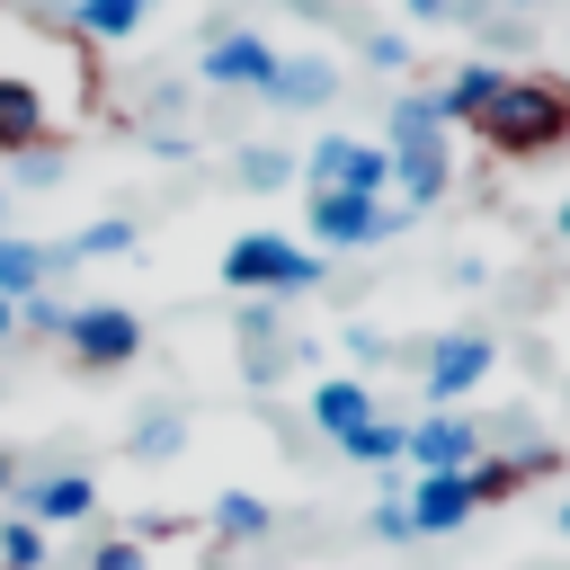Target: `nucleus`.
Masks as SVG:
<instances>
[{
  "mask_svg": "<svg viewBox=\"0 0 570 570\" xmlns=\"http://www.w3.org/2000/svg\"><path fill=\"white\" fill-rule=\"evenodd\" d=\"M383 160H392V205L401 214H428L454 196V134L436 125V98L428 89H392L383 107Z\"/></svg>",
  "mask_w": 570,
  "mask_h": 570,
  "instance_id": "f257e3e1",
  "label": "nucleus"
},
{
  "mask_svg": "<svg viewBox=\"0 0 570 570\" xmlns=\"http://www.w3.org/2000/svg\"><path fill=\"white\" fill-rule=\"evenodd\" d=\"M463 134H472L490 160H543V151L570 142V89L543 80V71H508V89H499Z\"/></svg>",
  "mask_w": 570,
  "mask_h": 570,
  "instance_id": "f03ea898",
  "label": "nucleus"
},
{
  "mask_svg": "<svg viewBox=\"0 0 570 570\" xmlns=\"http://www.w3.org/2000/svg\"><path fill=\"white\" fill-rule=\"evenodd\" d=\"M223 285L232 294H267V303L312 294L321 285V249L294 240V232H240V240H223Z\"/></svg>",
  "mask_w": 570,
  "mask_h": 570,
  "instance_id": "7ed1b4c3",
  "label": "nucleus"
},
{
  "mask_svg": "<svg viewBox=\"0 0 570 570\" xmlns=\"http://www.w3.org/2000/svg\"><path fill=\"white\" fill-rule=\"evenodd\" d=\"M419 214H401L392 196H347V187H303V240L330 258V249H374L392 232H410Z\"/></svg>",
  "mask_w": 570,
  "mask_h": 570,
  "instance_id": "20e7f679",
  "label": "nucleus"
},
{
  "mask_svg": "<svg viewBox=\"0 0 570 570\" xmlns=\"http://www.w3.org/2000/svg\"><path fill=\"white\" fill-rule=\"evenodd\" d=\"M62 347H71L80 374H125L142 356V312H125V303H71Z\"/></svg>",
  "mask_w": 570,
  "mask_h": 570,
  "instance_id": "39448f33",
  "label": "nucleus"
},
{
  "mask_svg": "<svg viewBox=\"0 0 570 570\" xmlns=\"http://www.w3.org/2000/svg\"><path fill=\"white\" fill-rule=\"evenodd\" d=\"M303 187H347V196H392V160L365 134H312L303 142Z\"/></svg>",
  "mask_w": 570,
  "mask_h": 570,
  "instance_id": "423d86ee",
  "label": "nucleus"
},
{
  "mask_svg": "<svg viewBox=\"0 0 570 570\" xmlns=\"http://www.w3.org/2000/svg\"><path fill=\"white\" fill-rule=\"evenodd\" d=\"M276 62H285V53H276L258 27H214L205 53H196V80H205V89H258V98H267Z\"/></svg>",
  "mask_w": 570,
  "mask_h": 570,
  "instance_id": "0eeeda50",
  "label": "nucleus"
},
{
  "mask_svg": "<svg viewBox=\"0 0 570 570\" xmlns=\"http://www.w3.org/2000/svg\"><path fill=\"white\" fill-rule=\"evenodd\" d=\"M9 517H36L45 534L53 525H80V517H98V481L89 472H27L9 490Z\"/></svg>",
  "mask_w": 570,
  "mask_h": 570,
  "instance_id": "6e6552de",
  "label": "nucleus"
},
{
  "mask_svg": "<svg viewBox=\"0 0 570 570\" xmlns=\"http://www.w3.org/2000/svg\"><path fill=\"white\" fill-rule=\"evenodd\" d=\"M53 134H62V107H53L27 71H0V160L36 151V142H53Z\"/></svg>",
  "mask_w": 570,
  "mask_h": 570,
  "instance_id": "1a4fd4ad",
  "label": "nucleus"
},
{
  "mask_svg": "<svg viewBox=\"0 0 570 570\" xmlns=\"http://www.w3.org/2000/svg\"><path fill=\"white\" fill-rule=\"evenodd\" d=\"M490 365H499V347H490L481 330H445V338L428 347V401H436V410H454Z\"/></svg>",
  "mask_w": 570,
  "mask_h": 570,
  "instance_id": "9d476101",
  "label": "nucleus"
},
{
  "mask_svg": "<svg viewBox=\"0 0 570 570\" xmlns=\"http://www.w3.org/2000/svg\"><path fill=\"white\" fill-rule=\"evenodd\" d=\"M481 454H490V445H481V428H472V419L428 410V419L410 428V454H401V463H410V472H472Z\"/></svg>",
  "mask_w": 570,
  "mask_h": 570,
  "instance_id": "9b49d317",
  "label": "nucleus"
},
{
  "mask_svg": "<svg viewBox=\"0 0 570 570\" xmlns=\"http://www.w3.org/2000/svg\"><path fill=\"white\" fill-rule=\"evenodd\" d=\"M499 89H508V62H490V53H472V62H454V71H445V80H436L428 98H436V125L454 134V125H472V116H481V107H490Z\"/></svg>",
  "mask_w": 570,
  "mask_h": 570,
  "instance_id": "f8f14e48",
  "label": "nucleus"
},
{
  "mask_svg": "<svg viewBox=\"0 0 570 570\" xmlns=\"http://www.w3.org/2000/svg\"><path fill=\"white\" fill-rule=\"evenodd\" d=\"M330 98H338V62L330 53H285L276 80H267V107H285V116H312Z\"/></svg>",
  "mask_w": 570,
  "mask_h": 570,
  "instance_id": "ddd939ff",
  "label": "nucleus"
},
{
  "mask_svg": "<svg viewBox=\"0 0 570 570\" xmlns=\"http://www.w3.org/2000/svg\"><path fill=\"white\" fill-rule=\"evenodd\" d=\"M303 410H312V428H321V436L338 445V436H356V428L374 419V383H365V374H321Z\"/></svg>",
  "mask_w": 570,
  "mask_h": 570,
  "instance_id": "4468645a",
  "label": "nucleus"
},
{
  "mask_svg": "<svg viewBox=\"0 0 570 570\" xmlns=\"http://www.w3.org/2000/svg\"><path fill=\"white\" fill-rule=\"evenodd\" d=\"M62 267H71L62 249H45V240H18V232H0V294H9V303L45 294V285H53Z\"/></svg>",
  "mask_w": 570,
  "mask_h": 570,
  "instance_id": "2eb2a0df",
  "label": "nucleus"
},
{
  "mask_svg": "<svg viewBox=\"0 0 570 570\" xmlns=\"http://www.w3.org/2000/svg\"><path fill=\"white\" fill-rule=\"evenodd\" d=\"M543 463H552L543 445H534V454H525V445H517V454H481V463L463 472V490H472V508H499V499H517V490H525Z\"/></svg>",
  "mask_w": 570,
  "mask_h": 570,
  "instance_id": "dca6fc26",
  "label": "nucleus"
},
{
  "mask_svg": "<svg viewBox=\"0 0 570 570\" xmlns=\"http://www.w3.org/2000/svg\"><path fill=\"white\" fill-rule=\"evenodd\" d=\"M463 517H472L463 472H419V490H410V525H419V534H454Z\"/></svg>",
  "mask_w": 570,
  "mask_h": 570,
  "instance_id": "f3484780",
  "label": "nucleus"
},
{
  "mask_svg": "<svg viewBox=\"0 0 570 570\" xmlns=\"http://www.w3.org/2000/svg\"><path fill=\"white\" fill-rule=\"evenodd\" d=\"M142 18H151V0H71V27H80L89 45H125Z\"/></svg>",
  "mask_w": 570,
  "mask_h": 570,
  "instance_id": "a211bd4d",
  "label": "nucleus"
},
{
  "mask_svg": "<svg viewBox=\"0 0 570 570\" xmlns=\"http://www.w3.org/2000/svg\"><path fill=\"white\" fill-rule=\"evenodd\" d=\"M232 169H240V187H249V196H276V187H294V178H303V160H294L285 142H249Z\"/></svg>",
  "mask_w": 570,
  "mask_h": 570,
  "instance_id": "6ab92c4d",
  "label": "nucleus"
},
{
  "mask_svg": "<svg viewBox=\"0 0 570 570\" xmlns=\"http://www.w3.org/2000/svg\"><path fill=\"white\" fill-rule=\"evenodd\" d=\"M267 525H276V508H267L258 490H223V499H214V534H223V543H258Z\"/></svg>",
  "mask_w": 570,
  "mask_h": 570,
  "instance_id": "aec40b11",
  "label": "nucleus"
},
{
  "mask_svg": "<svg viewBox=\"0 0 570 570\" xmlns=\"http://www.w3.org/2000/svg\"><path fill=\"white\" fill-rule=\"evenodd\" d=\"M125 249H142V223L134 214H98V223H80V240L62 258H125Z\"/></svg>",
  "mask_w": 570,
  "mask_h": 570,
  "instance_id": "412c9836",
  "label": "nucleus"
},
{
  "mask_svg": "<svg viewBox=\"0 0 570 570\" xmlns=\"http://www.w3.org/2000/svg\"><path fill=\"white\" fill-rule=\"evenodd\" d=\"M338 454H347V463H401V454H410V428L374 410V419H365L356 436H338Z\"/></svg>",
  "mask_w": 570,
  "mask_h": 570,
  "instance_id": "4be33fe9",
  "label": "nucleus"
},
{
  "mask_svg": "<svg viewBox=\"0 0 570 570\" xmlns=\"http://www.w3.org/2000/svg\"><path fill=\"white\" fill-rule=\"evenodd\" d=\"M0 570H53V534L36 517H0Z\"/></svg>",
  "mask_w": 570,
  "mask_h": 570,
  "instance_id": "5701e85b",
  "label": "nucleus"
},
{
  "mask_svg": "<svg viewBox=\"0 0 570 570\" xmlns=\"http://www.w3.org/2000/svg\"><path fill=\"white\" fill-rule=\"evenodd\" d=\"M178 445H187L178 410H151V419H134V436H125V454H134V463H169Z\"/></svg>",
  "mask_w": 570,
  "mask_h": 570,
  "instance_id": "b1692460",
  "label": "nucleus"
},
{
  "mask_svg": "<svg viewBox=\"0 0 570 570\" xmlns=\"http://www.w3.org/2000/svg\"><path fill=\"white\" fill-rule=\"evenodd\" d=\"M365 62L392 71V89H401V71H410V36H401V27H365Z\"/></svg>",
  "mask_w": 570,
  "mask_h": 570,
  "instance_id": "393cba45",
  "label": "nucleus"
},
{
  "mask_svg": "<svg viewBox=\"0 0 570 570\" xmlns=\"http://www.w3.org/2000/svg\"><path fill=\"white\" fill-rule=\"evenodd\" d=\"M9 169H18V187H53V178L71 169V151H62V142H36V151H18Z\"/></svg>",
  "mask_w": 570,
  "mask_h": 570,
  "instance_id": "a878e982",
  "label": "nucleus"
},
{
  "mask_svg": "<svg viewBox=\"0 0 570 570\" xmlns=\"http://www.w3.org/2000/svg\"><path fill=\"white\" fill-rule=\"evenodd\" d=\"M62 321H71V303H62V294H53V285H45V294H27V303H18V330H36V338H62Z\"/></svg>",
  "mask_w": 570,
  "mask_h": 570,
  "instance_id": "bb28decb",
  "label": "nucleus"
},
{
  "mask_svg": "<svg viewBox=\"0 0 570 570\" xmlns=\"http://www.w3.org/2000/svg\"><path fill=\"white\" fill-rule=\"evenodd\" d=\"M401 18H419V27H454V18H481L490 0H392Z\"/></svg>",
  "mask_w": 570,
  "mask_h": 570,
  "instance_id": "cd10ccee",
  "label": "nucleus"
},
{
  "mask_svg": "<svg viewBox=\"0 0 570 570\" xmlns=\"http://www.w3.org/2000/svg\"><path fill=\"white\" fill-rule=\"evenodd\" d=\"M89 570H151V552H142V534H107L89 552Z\"/></svg>",
  "mask_w": 570,
  "mask_h": 570,
  "instance_id": "c85d7f7f",
  "label": "nucleus"
},
{
  "mask_svg": "<svg viewBox=\"0 0 570 570\" xmlns=\"http://www.w3.org/2000/svg\"><path fill=\"white\" fill-rule=\"evenodd\" d=\"M365 525H374L383 543H410V534H419V525H410V499H383V508H374Z\"/></svg>",
  "mask_w": 570,
  "mask_h": 570,
  "instance_id": "c756f323",
  "label": "nucleus"
},
{
  "mask_svg": "<svg viewBox=\"0 0 570 570\" xmlns=\"http://www.w3.org/2000/svg\"><path fill=\"white\" fill-rule=\"evenodd\" d=\"M347 356H356V365H383L392 347H383V330H365V321H356V330H347Z\"/></svg>",
  "mask_w": 570,
  "mask_h": 570,
  "instance_id": "7c9ffc66",
  "label": "nucleus"
},
{
  "mask_svg": "<svg viewBox=\"0 0 570 570\" xmlns=\"http://www.w3.org/2000/svg\"><path fill=\"white\" fill-rule=\"evenodd\" d=\"M18 481H27V463H18V445H0V499H9Z\"/></svg>",
  "mask_w": 570,
  "mask_h": 570,
  "instance_id": "2f4dec72",
  "label": "nucleus"
},
{
  "mask_svg": "<svg viewBox=\"0 0 570 570\" xmlns=\"http://www.w3.org/2000/svg\"><path fill=\"white\" fill-rule=\"evenodd\" d=\"M0 338H18V303L9 294H0Z\"/></svg>",
  "mask_w": 570,
  "mask_h": 570,
  "instance_id": "473e14b6",
  "label": "nucleus"
},
{
  "mask_svg": "<svg viewBox=\"0 0 570 570\" xmlns=\"http://www.w3.org/2000/svg\"><path fill=\"white\" fill-rule=\"evenodd\" d=\"M552 232H561V240H570V196H561V214H552Z\"/></svg>",
  "mask_w": 570,
  "mask_h": 570,
  "instance_id": "72a5a7b5",
  "label": "nucleus"
},
{
  "mask_svg": "<svg viewBox=\"0 0 570 570\" xmlns=\"http://www.w3.org/2000/svg\"><path fill=\"white\" fill-rule=\"evenodd\" d=\"M561 534H570V499H561Z\"/></svg>",
  "mask_w": 570,
  "mask_h": 570,
  "instance_id": "f704fd0d",
  "label": "nucleus"
},
{
  "mask_svg": "<svg viewBox=\"0 0 570 570\" xmlns=\"http://www.w3.org/2000/svg\"><path fill=\"white\" fill-rule=\"evenodd\" d=\"M0 232H9V196H0Z\"/></svg>",
  "mask_w": 570,
  "mask_h": 570,
  "instance_id": "c9c22d12",
  "label": "nucleus"
},
{
  "mask_svg": "<svg viewBox=\"0 0 570 570\" xmlns=\"http://www.w3.org/2000/svg\"><path fill=\"white\" fill-rule=\"evenodd\" d=\"M517 9H543V0H517Z\"/></svg>",
  "mask_w": 570,
  "mask_h": 570,
  "instance_id": "e433bc0d",
  "label": "nucleus"
},
{
  "mask_svg": "<svg viewBox=\"0 0 570 570\" xmlns=\"http://www.w3.org/2000/svg\"><path fill=\"white\" fill-rule=\"evenodd\" d=\"M561 89H570V71H561Z\"/></svg>",
  "mask_w": 570,
  "mask_h": 570,
  "instance_id": "4c0bfd02",
  "label": "nucleus"
}]
</instances>
